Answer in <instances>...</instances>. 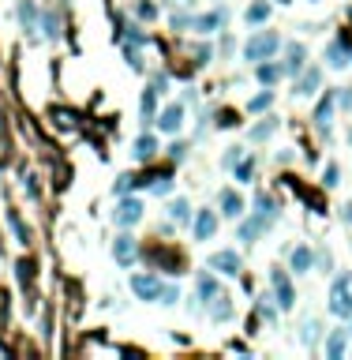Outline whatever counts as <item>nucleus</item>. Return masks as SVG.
<instances>
[{
  "label": "nucleus",
  "instance_id": "obj_15",
  "mask_svg": "<svg viewBox=\"0 0 352 360\" xmlns=\"http://www.w3.org/2000/svg\"><path fill=\"white\" fill-rule=\"evenodd\" d=\"M222 27H225V12H206L191 19V30H199V34H217Z\"/></svg>",
  "mask_w": 352,
  "mask_h": 360
},
{
  "label": "nucleus",
  "instance_id": "obj_46",
  "mask_svg": "<svg viewBox=\"0 0 352 360\" xmlns=\"http://www.w3.org/2000/svg\"><path fill=\"white\" fill-rule=\"evenodd\" d=\"M348 334H352V326H348Z\"/></svg>",
  "mask_w": 352,
  "mask_h": 360
},
{
  "label": "nucleus",
  "instance_id": "obj_41",
  "mask_svg": "<svg viewBox=\"0 0 352 360\" xmlns=\"http://www.w3.org/2000/svg\"><path fill=\"white\" fill-rule=\"evenodd\" d=\"M184 27H191V15H172V30H184Z\"/></svg>",
  "mask_w": 352,
  "mask_h": 360
},
{
  "label": "nucleus",
  "instance_id": "obj_1",
  "mask_svg": "<svg viewBox=\"0 0 352 360\" xmlns=\"http://www.w3.org/2000/svg\"><path fill=\"white\" fill-rule=\"evenodd\" d=\"M131 293H135L139 300H158V304H176L180 300V289L165 286L158 274H135L131 278Z\"/></svg>",
  "mask_w": 352,
  "mask_h": 360
},
{
  "label": "nucleus",
  "instance_id": "obj_5",
  "mask_svg": "<svg viewBox=\"0 0 352 360\" xmlns=\"http://www.w3.org/2000/svg\"><path fill=\"white\" fill-rule=\"evenodd\" d=\"M270 286H273V297H278V308L289 312L296 304V289H292L289 274H285V270H270Z\"/></svg>",
  "mask_w": 352,
  "mask_h": 360
},
{
  "label": "nucleus",
  "instance_id": "obj_43",
  "mask_svg": "<svg viewBox=\"0 0 352 360\" xmlns=\"http://www.w3.org/2000/svg\"><path fill=\"white\" fill-rule=\"evenodd\" d=\"M315 263H318V267H323V270H330V267H334V259H330V255L323 252V255H315Z\"/></svg>",
  "mask_w": 352,
  "mask_h": 360
},
{
  "label": "nucleus",
  "instance_id": "obj_7",
  "mask_svg": "<svg viewBox=\"0 0 352 360\" xmlns=\"http://www.w3.org/2000/svg\"><path fill=\"white\" fill-rule=\"evenodd\" d=\"M154 124L161 128V132H169V135H176L184 128V102H176V105H165L161 109V116L154 120Z\"/></svg>",
  "mask_w": 352,
  "mask_h": 360
},
{
  "label": "nucleus",
  "instance_id": "obj_34",
  "mask_svg": "<svg viewBox=\"0 0 352 360\" xmlns=\"http://www.w3.org/2000/svg\"><path fill=\"white\" fill-rule=\"evenodd\" d=\"M131 188H139V177H131V173H124V177H116V192L128 195Z\"/></svg>",
  "mask_w": 352,
  "mask_h": 360
},
{
  "label": "nucleus",
  "instance_id": "obj_25",
  "mask_svg": "<svg viewBox=\"0 0 352 360\" xmlns=\"http://www.w3.org/2000/svg\"><path fill=\"white\" fill-rule=\"evenodd\" d=\"M195 293H199V300L210 304L217 293H222V286H217V278H214V274H199V286H195Z\"/></svg>",
  "mask_w": 352,
  "mask_h": 360
},
{
  "label": "nucleus",
  "instance_id": "obj_32",
  "mask_svg": "<svg viewBox=\"0 0 352 360\" xmlns=\"http://www.w3.org/2000/svg\"><path fill=\"white\" fill-rule=\"evenodd\" d=\"M255 211H262V214H273V218H278V206H273V199H270L266 192H259V195H255Z\"/></svg>",
  "mask_w": 352,
  "mask_h": 360
},
{
  "label": "nucleus",
  "instance_id": "obj_10",
  "mask_svg": "<svg viewBox=\"0 0 352 360\" xmlns=\"http://www.w3.org/2000/svg\"><path fill=\"white\" fill-rule=\"evenodd\" d=\"M222 214L225 218H233V222H240V218L248 214V203H244V195L233 192V188H225L222 192Z\"/></svg>",
  "mask_w": 352,
  "mask_h": 360
},
{
  "label": "nucleus",
  "instance_id": "obj_37",
  "mask_svg": "<svg viewBox=\"0 0 352 360\" xmlns=\"http://www.w3.org/2000/svg\"><path fill=\"white\" fill-rule=\"evenodd\" d=\"M217 124H222V128H233V124H236V113H233V109H222V113H217Z\"/></svg>",
  "mask_w": 352,
  "mask_h": 360
},
{
  "label": "nucleus",
  "instance_id": "obj_17",
  "mask_svg": "<svg viewBox=\"0 0 352 360\" xmlns=\"http://www.w3.org/2000/svg\"><path fill=\"white\" fill-rule=\"evenodd\" d=\"M334 105H337V91H330L323 102H318V109H315V124L323 128V132H330V120H334Z\"/></svg>",
  "mask_w": 352,
  "mask_h": 360
},
{
  "label": "nucleus",
  "instance_id": "obj_2",
  "mask_svg": "<svg viewBox=\"0 0 352 360\" xmlns=\"http://www.w3.org/2000/svg\"><path fill=\"white\" fill-rule=\"evenodd\" d=\"M278 49H281V34H278V30H255V34H251V41L244 46V60H251V64L270 60Z\"/></svg>",
  "mask_w": 352,
  "mask_h": 360
},
{
  "label": "nucleus",
  "instance_id": "obj_39",
  "mask_svg": "<svg viewBox=\"0 0 352 360\" xmlns=\"http://www.w3.org/2000/svg\"><path fill=\"white\" fill-rule=\"evenodd\" d=\"M184 154H188V147H184V143H172V147H169V158H172V161H184Z\"/></svg>",
  "mask_w": 352,
  "mask_h": 360
},
{
  "label": "nucleus",
  "instance_id": "obj_20",
  "mask_svg": "<svg viewBox=\"0 0 352 360\" xmlns=\"http://www.w3.org/2000/svg\"><path fill=\"white\" fill-rule=\"evenodd\" d=\"M165 214H169V222H176V225H188L191 222V203L180 195V199H172L169 206H165Z\"/></svg>",
  "mask_w": 352,
  "mask_h": 360
},
{
  "label": "nucleus",
  "instance_id": "obj_29",
  "mask_svg": "<svg viewBox=\"0 0 352 360\" xmlns=\"http://www.w3.org/2000/svg\"><path fill=\"white\" fill-rule=\"evenodd\" d=\"M273 132H278V120H273V116H266L262 124H255V128H251V139H266V135H273Z\"/></svg>",
  "mask_w": 352,
  "mask_h": 360
},
{
  "label": "nucleus",
  "instance_id": "obj_13",
  "mask_svg": "<svg viewBox=\"0 0 352 360\" xmlns=\"http://www.w3.org/2000/svg\"><path fill=\"white\" fill-rule=\"evenodd\" d=\"M210 270H222V274H240L244 270V259L236 252H214L210 255Z\"/></svg>",
  "mask_w": 352,
  "mask_h": 360
},
{
  "label": "nucleus",
  "instance_id": "obj_3",
  "mask_svg": "<svg viewBox=\"0 0 352 360\" xmlns=\"http://www.w3.org/2000/svg\"><path fill=\"white\" fill-rule=\"evenodd\" d=\"M330 312L337 319H352V274H337L330 286Z\"/></svg>",
  "mask_w": 352,
  "mask_h": 360
},
{
  "label": "nucleus",
  "instance_id": "obj_44",
  "mask_svg": "<svg viewBox=\"0 0 352 360\" xmlns=\"http://www.w3.org/2000/svg\"><path fill=\"white\" fill-rule=\"evenodd\" d=\"M341 218H345V222H352V203H345V211H341Z\"/></svg>",
  "mask_w": 352,
  "mask_h": 360
},
{
  "label": "nucleus",
  "instance_id": "obj_8",
  "mask_svg": "<svg viewBox=\"0 0 352 360\" xmlns=\"http://www.w3.org/2000/svg\"><path fill=\"white\" fill-rule=\"evenodd\" d=\"M113 218H116V225H135L139 218H142V203L139 199H131V195H124V199L116 203V211H113Z\"/></svg>",
  "mask_w": 352,
  "mask_h": 360
},
{
  "label": "nucleus",
  "instance_id": "obj_14",
  "mask_svg": "<svg viewBox=\"0 0 352 360\" xmlns=\"http://www.w3.org/2000/svg\"><path fill=\"white\" fill-rule=\"evenodd\" d=\"M113 255H116V263L120 267H131L135 263V255H139V244H135V236H116V244H113Z\"/></svg>",
  "mask_w": 352,
  "mask_h": 360
},
{
  "label": "nucleus",
  "instance_id": "obj_40",
  "mask_svg": "<svg viewBox=\"0 0 352 360\" xmlns=\"http://www.w3.org/2000/svg\"><path fill=\"white\" fill-rule=\"evenodd\" d=\"M15 270H19V281L27 286V281H30V263H27V259H19V263H15Z\"/></svg>",
  "mask_w": 352,
  "mask_h": 360
},
{
  "label": "nucleus",
  "instance_id": "obj_38",
  "mask_svg": "<svg viewBox=\"0 0 352 360\" xmlns=\"http://www.w3.org/2000/svg\"><path fill=\"white\" fill-rule=\"evenodd\" d=\"M266 300H270V297H262V300H259V315H266V323H273V319H278V312H273Z\"/></svg>",
  "mask_w": 352,
  "mask_h": 360
},
{
  "label": "nucleus",
  "instance_id": "obj_18",
  "mask_svg": "<svg viewBox=\"0 0 352 360\" xmlns=\"http://www.w3.org/2000/svg\"><path fill=\"white\" fill-rule=\"evenodd\" d=\"M289 263H292V270H296V274H307V270L315 267V252H311L307 244H300V248H292Z\"/></svg>",
  "mask_w": 352,
  "mask_h": 360
},
{
  "label": "nucleus",
  "instance_id": "obj_19",
  "mask_svg": "<svg viewBox=\"0 0 352 360\" xmlns=\"http://www.w3.org/2000/svg\"><path fill=\"white\" fill-rule=\"evenodd\" d=\"M318 83H323V72H318V68H307L300 79H296V94H300V98H311V94L318 91Z\"/></svg>",
  "mask_w": 352,
  "mask_h": 360
},
{
  "label": "nucleus",
  "instance_id": "obj_45",
  "mask_svg": "<svg viewBox=\"0 0 352 360\" xmlns=\"http://www.w3.org/2000/svg\"><path fill=\"white\" fill-rule=\"evenodd\" d=\"M348 143H352V132H348Z\"/></svg>",
  "mask_w": 352,
  "mask_h": 360
},
{
  "label": "nucleus",
  "instance_id": "obj_22",
  "mask_svg": "<svg viewBox=\"0 0 352 360\" xmlns=\"http://www.w3.org/2000/svg\"><path fill=\"white\" fill-rule=\"evenodd\" d=\"M131 154H135V161H150L154 154H158V139H154L150 132H142L135 139V150H131Z\"/></svg>",
  "mask_w": 352,
  "mask_h": 360
},
{
  "label": "nucleus",
  "instance_id": "obj_4",
  "mask_svg": "<svg viewBox=\"0 0 352 360\" xmlns=\"http://www.w3.org/2000/svg\"><path fill=\"white\" fill-rule=\"evenodd\" d=\"M273 222H278V218L262 214V211H255V218H240V240H244V244H255L259 233H262V229H270Z\"/></svg>",
  "mask_w": 352,
  "mask_h": 360
},
{
  "label": "nucleus",
  "instance_id": "obj_24",
  "mask_svg": "<svg viewBox=\"0 0 352 360\" xmlns=\"http://www.w3.org/2000/svg\"><path fill=\"white\" fill-rule=\"evenodd\" d=\"M19 23H23L27 34H30V30H38V8H34V0H19Z\"/></svg>",
  "mask_w": 352,
  "mask_h": 360
},
{
  "label": "nucleus",
  "instance_id": "obj_23",
  "mask_svg": "<svg viewBox=\"0 0 352 360\" xmlns=\"http://www.w3.org/2000/svg\"><path fill=\"white\" fill-rule=\"evenodd\" d=\"M285 53H289V60H285V75H296L304 68V60H307V49L300 46V41H289V49H285Z\"/></svg>",
  "mask_w": 352,
  "mask_h": 360
},
{
  "label": "nucleus",
  "instance_id": "obj_31",
  "mask_svg": "<svg viewBox=\"0 0 352 360\" xmlns=\"http://www.w3.org/2000/svg\"><path fill=\"white\" fill-rule=\"evenodd\" d=\"M300 342H304V345H315V342H318V319H307V323H304Z\"/></svg>",
  "mask_w": 352,
  "mask_h": 360
},
{
  "label": "nucleus",
  "instance_id": "obj_28",
  "mask_svg": "<svg viewBox=\"0 0 352 360\" xmlns=\"http://www.w3.org/2000/svg\"><path fill=\"white\" fill-rule=\"evenodd\" d=\"M233 173H236V180H240V184H248V180H251V173H255V161H251V158H240L236 166H233Z\"/></svg>",
  "mask_w": 352,
  "mask_h": 360
},
{
  "label": "nucleus",
  "instance_id": "obj_33",
  "mask_svg": "<svg viewBox=\"0 0 352 360\" xmlns=\"http://www.w3.org/2000/svg\"><path fill=\"white\" fill-rule=\"evenodd\" d=\"M135 15H139V19H147V23H150V19H158V8H154L150 0H139V4H135Z\"/></svg>",
  "mask_w": 352,
  "mask_h": 360
},
{
  "label": "nucleus",
  "instance_id": "obj_30",
  "mask_svg": "<svg viewBox=\"0 0 352 360\" xmlns=\"http://www.w3.org/2000/svg\"><path fill=\"white\" fill-rule=\"evenodd\" d=\"M273 105V91H270V86H266V94H255V98H251V113H262V109H270Z\"/></svg>",
  "mask_w": 352,
  "mask_h": 360
},
{
  "label": "nucleus",
  "instance_id": "obj_27",
  "mask_svg": "<svg viewBox=\"0 0 352 360\" xmlns=\"http://www.w3.org/2000/svg\"><path fill=\"white\" fill-rule=\"evenodd\" d=\"M38 30H41L46 38H57V34H60V19H57V12H41Z\"/></svg>",
  "mask_w": 352,
  "mask_h": 360
},
{
  "label": "nucleus",
  "instance_id": "obj_6",
  "mask_svg": "<svg viewBox=\"0 0 352 360\" xmlns=\"http://www.w3.org/2000/svg\"><path fill=\"white\" fill-rule=\"evenodd\" d=\"M352 38H334L326 46V60H330V68H348L352 64Z\"/></svg>",
  "mask_w": 352,
  "mask_h": 360
},
{
  "label": "nucleus",
  "instance_id": "obj_26",
  "mask_svg": "<svg viewBox=\"0 0 352 360\" xmlns=\"http://www.w3.org/2000/svg\"><path fill=\"white\" fill-rule=\"evenodd\" d=\"M244 19H248V23H251V27H259V23H266V19H270V4H266V0H255V4H251V8H248V12H244Z\"/></svg>",
  "mask_w": 352,
  "mask_h": 360
},
{
  "label": "nucleus",
  "instance_id": "obj_9",
  "mask_svg": "<svg viewBox=\"0 0 352 360\" xmlns=\"http://www.w3.org/2000/svg\"><path fill=\"white\" fill-rule=\"evenodd\" d=\"M158 94H161L158 83L142 91V98H139V116H142V124H154V120H158Z\"/></svg>",
  "mask_w": 352,
  "mask_h": 360
},
{
  "label": "nucleus",
  "instance_id": "obj_11",
  "mask_svg": "<svg viewBox=\"0 0 352 360\" xmlns=\"http://www.w3.org/2000/svg\"><path fill=\"white\" fill-rule=\"evenodd\" d=\"M255 79H259L262 86L281 83V79H285V64H273V57H270V60H259V64H255Z\"/></svg>",
  "mask_w": 352,
  "mask_h": 360
},
{
  "label": "nucleus",
  "instance_id": "obj_35",
  "mask_svg": "<svg viewBox=\"0 0 352 360\" xmlns=\"http://www.w3.org/2000/svg\"><path fill=\"white\" fill-rule=\"evenodd\" d=\"M8 218H12V229H15V236H19V240H23V244H27V240H30V229L23 225V218H19L15 211H12V214H8Z\"/></svg>",
  "mask_w": 352,
  "mask_h": 360
},
{
  "label": "nucleus",
  "instance_id": "obj_16",
  "mask_svg": "<svg viewBox=\"0 0 352 360\" xmlns=\"http://www.w3.org/2000/svg\"><path fill=\"white\" fill-rule=\"evenodd\" d=\"M345 345H348V326L330 331V338H326V356H330V360H341V356H345Z\"/></svg>",
  "mask_w": 352,
  "mask_h": 360
},
{
  "label": "nucleus",
  "instance_id": "obj_21",
  "mask_svg": "<svg viewBox=\"0 0 352 360\" xmlns=\"http://www.w3.org/2000/svg\"><path fill=\"white\" fill-rule=\"evenodd\" d=\"M229 315H233V297H229V293H217V297L210 300V319L214 323H225Z\"/></svg>",
  "mask_w": 352,
  "mask_h": 360
},
{
  "label": "nucleus",
  "instance_id": "obj_36",
  "mask_svg": "<svg viewBox=\"0 0 352 360\" xmlns=\"http://www.w3.org/2000/svg\"><path fill=\"white\" fill-rule=\"evenodd\" d=\"M337 177H341L337 161H330V166H326V173H323V184H326V188H334V184H337Z\"/></svg>",
  "mask_w": 352,
  "mask_h": 360
},
{
  "label": "nucleus",
  "instance_id": "obj_12",
  "mask_svg": "<svg viewBox=\"0 0 352 360\" xmlns=\"http://www.w3.org/2000/svg\"><path fill=\"white\" fill-rule=\"evenodd\" d=\"M191 233H195V240H210L217 233V214L214 211H199L195 222H191Z\"/></svg>",
  "mask_w": 352,
  "mask_h": 360
},
{
  "label": "nucleus",
  "instance_id": "obj_42",
  "mask_svg": "<svg viewBox=\"0 0 352 360\" xmlns=\"http://www.w3.org/2000/svg\"><path fill=\"white\" fill-rule=\"evenodd\" d=\"M236 161H240V150L233 147V150H229V154H225V166H229V169H233V166H236Z\"/></svg>",
  "mask_w": 352,
  "mask_h": 360
}]
</instances>
